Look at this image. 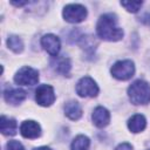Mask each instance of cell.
Segmentation results:
<instances>
[{
	"instance_id": "obj_11",
	"label": "cell",
	"mask_w": 150,
	"mask_h": 150,
	"mask_svg": "<svg viewBox=\"0 0 150 150\" xmlns=\"http://www.w3.org/2000/svg\"><path fill=\"white\" fill-rule=\"evenodd\" d=\"M4 97L7 103L16 105V104H20L27 97V93L19 88L18 89H7L4 93Z\"/></svg>"
},
{
	"instance_id": "obj_15",
	"label": "cell",
	"mask_w": 150,
	"mask_h": 150,
	"mask_svg": "<svg viewBox=\"0 0 150 150\" xmlns=\"http://www.w3.org/2000/svg\"><path fill=\"white\" fill-rule=\"evenodd\" d=\"M53 66L56 71L62 75H68L70 70V60L68 57H59L53 62Z\"/></svg>"
},
{
	"instance_id": "obj_8",
	"label": "cell",
	"mask_w": 150,
	"mask_h": 150,
	"mask_svg": "<svg viewBox=\"0 0 150 150\" xmlns=\"http://www.w3.org/2000/svg\"><path fill=\"white\" fill-rule=\"evenodd\" d=\"M41 46L52 56H56L61 48L60 39L54 34H46L41 38Z\"/></svg>"
},
{
	"instance_id": "obj_5",
	"label": "cell",
	"mask_w": 150,
	"mask_h": 150,
	"mask_svg": "<svg viewBox=\"0 0 150 150\" xmlns=\"http://www.w3.org/2000/svg\"><path fill=\"white\" fill-rule=\"evenodd\" d=\"M14 82L20 86H34L39 82V73L32 67H22L14 75Z\"/></svg>"
},
{
	"instance_id": "obj_14",
	"label": "cell",
	"mask_w": 150,
	"mask_h": 150,
	"mask_svg": "<svg viewBox=\"0 0 150 150\" xmlns=\"http://www.w3.org/2000/svg\"><path fill=\"white\" fill-rule=\"evenodd\" d=\"M64 114L69 120L76 121L82 116V108L79 102L76 101H69L64 105Z\"/></svg>"
},
{
	"instance_id": "obj_9",
	"label": "cell",
	"mask_w": 150,
	"mask_h": 150,
	"mask_svg": "<svg viewBox=\"0 0 150 150\" xmlns=\"http://www.w3.org/2000/svg\"><path fill=\"white\" fill-rule=\"evenodd\" d=\"M20 132L26 138H38L41 135V127L35 121H25L20 125Z\"/></svg>"
},
{
	"instance_id": "obj_22",
	"label": "cell",
	"mask_w": 150,
	"mask_h": 150,
	"mask_svg": "<svg viewBox=\"0 0 150 150\" xmlns=\"http://www.w3.org/2000/svg\"><path fill=\"white\" fill-rule=\"evenodd\" d=\"M33 150H52V149H50V148H48V146H39V148L33 149Z\"/></svg>"
},
{
	"instance_id": "obj_16",
	"label": "cell",
	"mask_w": 150,
	"mask_h": 150,
	"mask_svg": "<svg viewBox=\"0 0 150 150\" xmlns=\"http://www.w3.org/2000/svg\"><path fill=\"white\" fill-rule=\"evenodd\" d=\"M89 145H90L89 138L87 136H84V135H79L71 142L70 150H88Z\"/></svg>"
},
{
	"instance_id": "obj_7",
	"label": "cell",
	"mask_w": 150,
	"mask_h": 150,
	"mask_svg": "<svg viewBox=\"0 0 150 150\" xmlns=\"http://www.w3.org/2000/svg\"><path fill=\"white\" fill-rule=\"evenodd\" d=\"M35 100L36 103L41 107H49L55 101V93L52 86L49 84H40L35 90Z\"/></svg>"
},
{
	"instance_id": "obj_23",
	"label": "cell",
	"mask_w": 150,
	"mask_h": 150,
	"mask_svg": "<svg viewBox=\"0 0 150 150\" xmlns=\"http://www.w3.org/2000/svg\"><path fill=\"white\" fill-rule=\"evenodd\" d=\"M146 150H150V148H149V149H146Z\"/></svg>"
},
{
	"instance_id": "obj_3",
	"label": "cell",
	"mask_w": 150,
	"mask_h": 150,
	"mask_svg": "<svg viewBox=\"0 0 150 150\" xmlns=\"http://www.w3.org/2000/svg\"><path fill=\"white\" fill-rule=\"evenodd\" d=\"M110 73L115 79L121 80V81H125V80H129V79H131L134 76V74H135V64L130 60L117 61L110 68Z\"/></svg>"
},
{
	"instance_id": "obj_13",
	"label": "cell",
	"mask_w": 150,
	"mask_h": 150,
	"mask_svg": "<svg viewBox=\"0 0 150 150\" xmlns=\"http://www.w3.org/2000/svg\"><path fill=\"white\" fill-rule=\"evenodd\" d=\"M145 127H146V120L141 114H136V115L131 116L128 120V128L134 134H137V132L143 131L145 129Z\"/></svg>"
},
{
	"instance_id": "obj_19",
	"label": "cell",
	"mask_w": 150,
	"mask_h": 150,
	"mask_svg": "<svg viewBox=\"0 0 150 150\" xmlns=\"http://www.w3.org/2000/svg\"><path fill=\"white\" fill-rule=\"evenodd\" d=\"M6 150H25V148L19 141H9L6 144Z\"/></svg>"
},
{
	"instance_id": "obj_12",
	"label": "cell",
	"mask_w": 150,
	"mask_h": 150,
	"mask_svg": "<svg viewBox=\"0 0 150 150\" xmlns=\"http://www.w3.org/2000/svg\"><path fill=\"white\" fill-rule=\"evenodd\" d=\"M0 130L6 136H13L18 131V123L14 118H9L2 115L0 117Z\"/></svg>"
},
{
	"instance_id": "obj_1",
	"label": "cell",
	"mask_w": 150,
	"mask_h": 150,
	"mask_svg": "<svg viewBox=\"0 0 150 150\" xmlns=\"http://www.w3.org/2000/svg\"><path fill=\"white\" fill-rule=\"evenodd\" d=\"M97 35L107 41H118L123 38V29L117 25V18L115 14L107 13L100 16L96 23Z\"/></svg>"
},
{
	"instance_id": "obj_6",
	"label": "cell",
	"mask_w": 150,
	"mask_h": 150,
	"mask_svg": "<svg viewBox=\"0 0 150 150\" xmlns=\"http://www.w3.org/2000/svg\"><path fill=\"white\" fill-rule=\"evenodd\" d=\"M76 93L81 97H95L98 94V87L91 77L84 76L77 82Z\"/></svg>"
},
{
	"instance_id": "obj_4",
	"label": "cell",
	"mask_w": 150,
	"mask_h": 150,
	"mask_svg": "<svg viewBox=\"0 0 150 150\" xmlns=\"http://www.w3.org/2000/svg\"><path fill=\"white\" fill-rule=\"evenodd\" d=\"M87 8L80 4H69L64 6L62 15L63 19L70 23L82 22L87 18Z\"/></svg>"
},
{
	"instance_id": "obj_18",
	"label": "cell",
	"mask_w": 150,
	"mask_h": 150,
	"mask_svg": "<svg viewBox=\"0 0 150 150\" xmlns=\"http://www.w3.org/2000/svg\"><path fill=\"white\" fill-rule=\"evenodd\" d=\"M121 5H122L128 12L136 13V12H138V9L142 7L143 2H142V1H122Z\"/></svg>"
},
{
	"instance_id": "obj_17",
	"label": "cell",
	"mask_w": 150,
	"mask_h": 150,
	"mask_svg": "<svg viewBox=\"0 0 150 150\" xmlns=\"http://www.w3.org/2000/svg\"><path fill=\"white\" fill-rule=\"evenodd\" d=\"M7 46L14 53H21L23 50V42L18 35H9L7 39Z\"/></svg>"
},
{
	"instance_id": "obj_21",
	"label": "cell",
	"mask_w": 150,
	"mask_h": 150,
	"mask_svg": "<svg viewBox=\"0 0 150 150\" xmlns=\"http://www.w3.org/2000/svg\"><path fill=\"white\" fill-rule=\"evenodd\" d=\"M11 4H12V5H14V6L20 7V6L27 5V4H29V2H28V1H11Z\"/></svg>"
},
{
	"instance_id": "obj_10",
	"label": "cell",
	"mask_w": 150,
	"mask_h": 150,
	"mask_svg": "<svg viewBox=\"0 0 150 150\" xmlns=\"http://www.w3.org/2000/svg\"><path fill=\"white\" fill-rule=\"evenodd\" d=\"M91 120L97 128H104L110 122V112L104 107H96L93 111Z\"/></svg>"
},
{
	"instance_id": "obj_20",
	"label": "cell",
	"mask_w": 150,
	"mask_h": 150,
	"mask_svg": "<svg viewBox=\"0 0 150 150\" xmlns=\"http://www.w3.org/2000/svg\"><path fill=\"white\" fill-rule=\"evenodd\" d=\"M115 150H132V146L129 143H121L116 146Z\"/></svg>"
},
{
	"instance_id": "obj_2",
	"label": "cell",
	"mask_w": 150,
	"mask_h": 150,
	"mask_svg": "<svg viewBox=\"0 0 150 150\" xmlns=\"http://www.w3.org/2000/svg\"><path fill=\"white\" fill-rule=\"evenodd\" d=\"M128 96L131 103L138 104H148L150 102V84L143 80H137L131 83L128 88Z\"/></svg>"
}]
</instances>
